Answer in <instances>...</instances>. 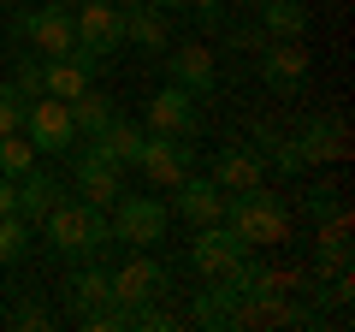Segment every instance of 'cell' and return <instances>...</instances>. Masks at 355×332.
I'll list each match as a JSON object with an SVG mask.
<instances>
[{"label": "cell", "instance_id": "6da1fadb", "mask_svg": "<svg viewBox=\"0 0 355 332\" xmlns=\"http://www.w3.org/2000/svg\"><path fill=\"white\" fill-rule=\"evenodd\" d=\"M42 231H48V249L65 261H89V256H101L107 243H113V231H107V214L101 208H89V202H53V214L42 219Z\"/></svg>", "mask_w": 355, "mask_h": 332}, {"label": "cell", "instance_id": "7a4b0ae2", "mask_svg": "<svg viewBox=\"0 0 355 332\" xmlns=\"http://www.w3.org/2000/svg\"><path fill=\"white\" fill-rule=\"evenodd\" d=\"M219 219L237 231L243 249H279V243H291V219H284V208L266 196V184L225 196V214H219Z\"/></svg>", "mask_w": 355, "mask_h": 332}, {"label": "cell", "instance_id": "3957f363", "mask_svg": "<svg viewBox=\"0 0 355 332\" xmlns=\"http://www.w3.org/2000/svg\"><path fill=\"white\" fill-rule=\"evenodd\" d=\"M18 36L36 42V53H48V60H71L77 48V24H71V0H53V6H36L30 0V13L18 18Z\"/></svg>", "mask_w": 355, "mask_h": 332}, {"label": "cell", "instance_id": "277c9868", "mask_svg": "<svg viewBox=\"0 0 355 332\" xmlns=\"http://www.w3.org/2000/svg\"><path fill=\"white\" fill-rule=\"evenodd\" d=\"M71 24H77V48L89 60H107L125 48V13L113 0H71Z\"/></svg>", "mask_w": 355, "mask_h": 332}, {"label": "cell", "instance_id": "5b68a950", "mask_svg": "<svg viewBox=\"0 0 355 332\" xmlns=\"http://www.w3.org/2000/svg\"><path fill=\"white\" fill-rule=\"evenodd\" d=\"M107 231H113V243H160L166 238V219H172V208L154 202V196H119L113 208H107Z\"/></svg>", "mask_w": 355, "mask_h": 332}, {"label": "cell", "instance_id": "8992f818", "mask_svg": "<svg viewBox=\"0 0 355 332\" xmlns=\"http://www.w3.org/2000/svg\"><path fill=\"white\" fill-rule=\"evenodd\" d=\"M24 137L36 142V154H71V149H77L71 107L53 101V95H36V101H24Z\"/></svg>", "mask_w": 355, "mask_h": 332}, {"label": "cell", "instance_id": "52a82bcc", "mask_svg": "<svg viewBox=\"0 0 355 332\" xmlns=\"http://www.w3.org/2000/svg\"><path fill=\"white\" fill-rule=\"evenodd\" d=\"M243 256H254V249H243L237 231H231L225 219H214V226H196V238H190V267L202 273V279H225V273L237 267Z\"/></svg>", "mask_w": 355, "mask_h": 332}, {"label": "cell", "instance_id": "ba28073f", "mask_svg": "<svg viewBox=\"0 0 355 332\" xmlns=\"http://www.w3.org/2000/svg\"><path fill=\"white\" fill-rule=\"evenodd\" d=\"M166 291H172V273L154 256H130L125 267L113 273V303L119 308H142V303H154V297H166Z\"/></svg>", "mask_w": 355, "mask_h": 332}, {"label": "cell", "instance_id": "9c48e42d", "mask_svg": "<svg viewBox=\"0 0 355 332\" xmlns=\"http://www.w3.org/2000/svg\"><path fill=\"white\" fill-rule=\"evenodd\" d=\"M142 179L148 184H160V190H172L184 172L196 166V149H190V137H166V131H154L148 142H142Z\"/></svg>", "mask_w": 355, "mask_h": 332}, {"label": "cell", "instance_id": "30bf717a", "mask_svg": "<svg viewBox=\"0 0 355 332\" xmlns=\"http://www.w3.org/2000/svg\"><path fill=\"white\" fill-rule=\"evenodd\" d=\"M71 179H77V202L101 208V214L125 196V166H113L107 154H95V149L77 154V172H71Z\"/></svg>", "mask_w": 355, "mask_h": 332}, {"label": "cell", "instance_id": "8fae6325", "mask_svg": "<svg viewBox=\"0 0 355 332\" xmlns=\"http://www.w3.org/2000/svg\"><path fill=\"white\" fill-rule=\"evenodd\" d=\"M196 95L178 90V83H166V90L148 95V131H166V137H196Z\"/></svg>", "mask_w": 355, "mask_h": 332}, {"label": "cell", "instance_id": "7c38bea8", "mask_svg": "<svg viewBox=\"0 0 355 332\" xmlns=\"http://www.w3.org/2000/svg\"><path fill=\"white\" fill-rule=\"evenodd\" d=\"M178 190V219H190V226H214L219 214H225V190H219L214 179H196V172H184V179L172 184Z\"/></svg>", "mask_w": 355, "mask_h": 332}, {"label": "cell", "instance_id": "4fadbf2b", "mask_svg": "<svg viewBox=\"0 0 355 332\" xmlns=\"http://www.w3.org/2000/svg\"><path fill=\"white\" fill-rule=\"evenodd\" d=\"M166 72H172L178 90L207 95V90H214V48H202V42H178V48H166Z\"/></svg>", "mask_w": 355, "mask_h": 332}, {"label": "cell", "instance_id": "5bb4252c", "mask_svg": "<svg viewBox=\"0 0 355 332\" xmlns=\"http://www.w3.org/2000/svg\"><path fill=\"white\" fill-rule=\"evenodd\" d=\"M207 179H214L225 196H237V190H254V184H266V160H261L254 149H219Z\"/></svg>", "mask_w": 355, "mask_h": 332}, {"label": "cell", "instance_id": "9a60e30c", "mask_svg": "<svg viewBox=\"0 0 355 332\" xmlns=\"http://www.w3.org/2000/svg\"><path fill=\"white\" fill-rule=\"evenodd\" d=\"M296 142H302V160H308V166L343 160V154H349V125H343L338 113H320V119H308V131H302Z\"/></svg>", "mask_w": 355, "mask_h": 332}, {"label": "cell", "instance_id": "2e32d148", "mask_svg": "<svg viewBox=\"0 0 355 332\" xmlns=\"http://www.w3.org/2000/svg\"><path fill=\"white\" fill-rule=\"evenodd\" d=\"M95 65H101V60H89V53H71V60H48V65H42V83H48L53 101H71V95H83V90H89Z\"/></svg>", "mask_w": 355, "mask_h": 332}, {"label": "cell", "instance_id": "e0dca14e", "mask_svg": "<svg viewBox=\"0 0 355 332\" xmlns=\"http://www.w3.org/2000/svg\"><path fill=\"white\" fill-rule=\"evenodd\" d=\"M142 142H148V131H142V125H130V119H113L101 137H89V149L107 154L113 166H137V160H142Z\"/></svg>", "mask_w": 355, "mask_h": 332}, {"label": "cell", "instance_id": "ac0fdd59", "mask_svg": "<svg viewBox=\"0 0 355 332\" xmlns=\"http://www.w3.org/2000/svg\"><path fill=\"white\" fill-rule=\"evenodd\" d=\"M261 77L272 83V90H296L308 77V53H302V42H272V48L261 53Z\"/></svg>", "mask_w": 355, "mask_h": 332}, {"label": "cell", "instance_id": "d6986e66", "mask_svg": "<svg viewBox=\"0 0 355 332\" xmlns=\"http://www.w3.org/2000/svg\"><path fill=\"white\" fill-rule=\"evenodd\" d=\"M125 42H137L142 53H166V48H172L166 13H160V6H148V0H142V6H130V13H125Z\"/></svg>", "mask_w": 355, "mask_h": 332}, {"label": "cell", "instance_id": "ffe728a7", "mask_svg": "<svg viewBox=\"0 0 355 332\" xmlns=\"http://www.w3.org/2000/svg\"><path fill=\"white\" fill-rule=\"evenodd\" d=\"M53 202H60V179H53V172H36V166H30L24 179H18V214H24L30 226H42V219L53 214Z\"/></svg>", "mask_w": 355, "mask_h": 332}, {"label": "cell", "instance_id": "44dd1931", "mask_svg": "<svg viewBox=\"0 0 355 332\" xmlns=\"http://www.w3.org/2000/svg\"><path fill=\"white\" fill-rule=\"evenodd\" d=\"M314 267L320 273H338L349 267V214H326V226H320V243H314Z\"/></svg>", "mask_w": 355, "mask_h": 332}, {"label": "cell", "instance_id": "7402d4cb", "mask_svg": "<svg viewBox=\"0 0 355 332\" xmlns=\"http://www.w3.org/2000/svg\"><path fill=\"white\" fill-rule=\"evenodd\" d=\"M65 107H71V125H77V137H101V131L119 119L113 95H101V90H83V95H71Z\"/></svg>", "mask_w": 355, "mask_h": 332}, {"label": "cell", "instance_id": "603a6c76", "mask_svg": "<svg viewBox=\"0 0 355 332\" xmlns=\"http://www.w3.org/2000/svg\"><path fill=\"white\" fill-rule=\"evenodd\" d=\"M261 30L279 42H302L308 30V6L302 0H261Z\"/></svg>", "mask_w": 355, "mask_h": 332}, {"label": "cell", "instance_id": "cb8c5ba5", "mask_svg": "<svg viewBox=\"0 0 355 332\" xmlns=\"http://www.w3.org/2000/svg\"><path fill=\"white\" fill-rule=\"evenodd\" d=\"M65 303H71V315H83V308H95V303H113V273L77 267L71 279H65Z\"/></svg>", "mask_w": 355, "mask_h": 332}, {"label": "cell", "instance_id": "d4e9b609", "mask_svg": "<svg viewBox=\"0 0 355 332\" xmlns=\"http://www.w3.org/2000/svg\"><path fill=\"white\" fill-rule=\"evenodd\" d=\"M231 308H237V291L225 279H207V291H196L190 303V320L196 326H231Z\"/></svg>", "mask_w": 355, "mask_h": 332}, {"label": "cell", "instance_id": "484cf974", "mask_svg": "<svg viewBox=\"0 0 355 332\" xmlns=\"http://www.w3.org/2000/svg\"><path fill=\"white\" fill-rule=\"evenodd\" d=\"M30 243H36V226L24 214H0V267H12V261L30 256Z\"/></svg>", "mask_w": 355, "mask_h": 332}, {"label": "cell", "instance_id": "4316f807", "mask_svg": "<svg viewBox=\"0 0 355 332\" xmlns=\"http://www.w3.org/2000/svg\"><path fill=\"white\" fill-rule=\"evenodd\" d=\"M261 149L272 154V172H284V179L308 172V160H302V142H296V137H279V131H261Z\"/></svg>", "mask_w": 355, "mask_h": 332}, {"label": "cell", "instance_id": "83f0119b", "mask_svg": "<svg viewBox=\"0 0 355 332\" xmlns=\"http://www.w3.org/2000/svg\"><path fill=\"white\" fill-rule=\"evenodd\" d=\"M30 166H36V142H30L24 131H6V137H0V172H6V179H24Z\"/></svg>", "mask_w": 355, "mask_h": 332}, {"label": "cell", "instance_id": "f1b7e54d", "mask_svg": "<svg viewBox=\"0 0 355 332\" xmlns=\"http://www.w3.org/2000/svg\"><path fill=\"white\" fill-rule=\"evenodd\" d=\"M178 326H184V315H178V308H160V297L142 303V308H130V332H178Z\"/></svg>", "mask_w": 355, "mask_h": 332}, {"label": "cell", "instance_id": "f546056e", "mask_svg": "<svg viewBox=\"0 0 355 332\" xmlns=\"http://www.w3.org/2000/svg\"><path fill=\"white\" fill-rule=\"evenodd\" d=\"M6 131H24V95L12 90V83H0V137Z\"/></svg>", "mask_w": 355, "mask_h": 332}, {"label": "cell", "instance_id": "4dcf8cb0", "mask_svg": "<svg viewBox=\"0 0 355 332\" xmlns=\"http://www.w3.org/2000/svg\"><path fill=\"white\" fill-rule=\"evenodd\" d=\"M12 90L24 95V101H36V95H48V83H42V65H36V60H18V77H12Z\"/></svg>", "mask_w": 355, "mask_h": 332}, {"label": "cell", "instance_id": "1f68e13d", "mask_svg": "<svg viewBox=\"0 0 355 332\" xmlns=\"http://www.w3.org/2000/svg\"><path fill=\"white\" fill-rule=\"evenodd\" d=\"M12 326H18V332H48V326H53V315H48L42 303H24V308L12 315Z\"/></svg>", "mask_w": 355, "mask_h": 332}, {"label": "cell", "instance_id": "d6a6232c", "mask_svg": "<svg viewBox=\"0 0 355 332\" xmlns=\"http://www.w3.org/2000/svg\"><path fill=\"white\" fill-rule=\"evenodd\" d=\"M0 214H18V179L0 172Z\"/></svg>", "mask_w": 355, "mask_h": 332}, {"label": "cell", "instance_id": "836d02e7", "mask_svg": "<svg viewBox=\"0 0 355 332\" xmlns=\"http://www.w3.org/2000/svg\"><path fill=\"white\" fill-rule=\"evenodd\" d=\"M148 6H160V13H172V6H190V0H148Z\"/></svg>", "mask_w": 355, "mask_h": 332}, {"label": "cell", "instance_id": "e575fe53", "mask_svg": "<svg viewBox=\"0 0 355 332\" xmlns=\"http://www.w3.org/2000/svg\"><path fill=\"white\" fill-rule=\"evenodd\" d=\"M113 6H119V13H130V6H142V0H113Z\"/></svg>", "mask_w": 355, "mask_h": 332}, {"label": "cell", "instance_id": "d590c367", "mask_svg": "<svg viewBox=\"0 0 355 332\" xmlns=\"http://www.w3.org/2000/svg\"><path fill=\"white\" fill-rule=\"evenodd\" d=\"M0 6H30V0H0Z\"/></svg>", "mask_w": 355, "mask_h": 332}]
</instances>
